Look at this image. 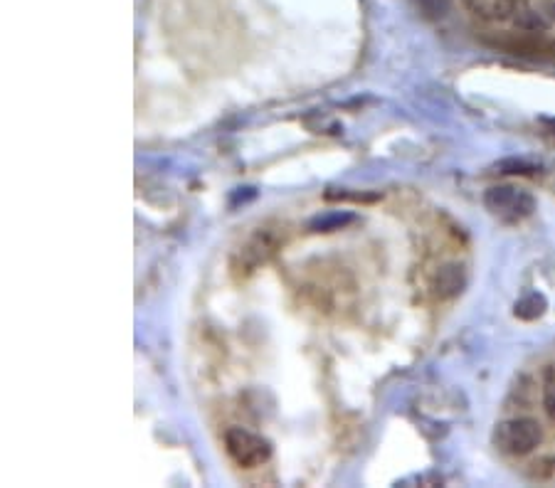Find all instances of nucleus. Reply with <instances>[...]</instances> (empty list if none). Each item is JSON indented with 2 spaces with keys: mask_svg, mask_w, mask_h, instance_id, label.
I'll list each match as a JSON object with an SVG mask.
<instances>
[{
  "mask_svg": "<svg viewBox=\"0 0 555 488\" xmlns=\"http://www.w3.org/2000/svg\"><path fill=\"white\" fill-rule=\"evenodd\" d=\"M501 171L504 173H536L538 168L531 166L526 161H504L501 163Z\"/></svg>",
  "mask_w": 555,
  "mask_h": 488,
  "instance_id": "nucleus-9",
  "label": "nucleus"
},
{
  "mask_svg": "<svg viewBox=\"0 0 555 488\" xmlns=\"http://www.w3.org/2000/svg\"><path fill=\"white\" fill-rule=\"evenodd\" d=\"M225 449L235 464L242 469H255V466L267 464L272 456V444L259 434L250 432L245 427H230L225 432Z\"/></svg>",
  "mask_w": 555,
  "mask_h": 488,
  "instance_id": "nucleus-2",
  "label": "nucleus"
},
{
  "mask_svg": "<svg viewBox=\"0 0 555 488\" xmlns=\"http://www.w3.org/2000/svg\"><path fill=\"white\" fill-rule=\"evenodd\" d=\"M543 429L536 419L531 417H516L506 419V422L496 424L494 429V447L501 454L509 456H526L533 449L541 447Z\"/></svg>",
  "mask_w": 555,
  "mask_h": 488,
  "instance_id": "nucleus-1",
  "label": "nucleus"
},
{
  "mask_svg": "<svg viewBox=\"0 0 555 488\" xmlns=\"http://www.w3.org/2000/svg\"><path fill=\"white\" fill-rule=\"evenodd\" d=\"M543 410L555 422V365H548L543 373Z\"/></svg>",
  "mask_w": 555,
  "mask_h": 488,
  "instance_id": "nucleus-6",
  "label": "nucleus"
},
{
  "mask_svg": "<svg viewBox=\"0 0 555 488\" xmlns=\"http://www.w3.org/2000/svg\"><path fill=\"white\" fill-rule=\"evenodd\" d=\"M546 306H548L546 299H543L541 294H536V291H533V294H526L521 301H518L514 314L518 318H523V321H533V318L543 316Z\"/></svg>",
  "mask_w": 555,
  "mask_h": 488,
  "instance_id": "nucleus-5",
  "label": "nucleus"
},
{
  "mask_svg": "<svg viewBox=\"0 0 555 488\" xmlns=\"http://www.w3.org/2000/svg\"><path fill=\"white\" fill-rule=\"evenodd\" d=\"M484 205L494 215L504 217V220H521L536 210V200L526 193V190L514 188V185H496L489 188L484 195Z\"/></svg>",
  "mask_w": 555,
  "mask_h": 488,
  "instance_id": "nucleus-3",
  "label": "nucleus"
},
{
  "mask_svg": "<svg viewBox=\"0 0 555 488\" xmlns=\"http://www.w3.org/2000/svg\"><path fill=\"white\" fill-rule=\"evenodd\" d=\"M464 281H467L464 279V269L459 264H447L435 277L437 296L440 299H452V296H457L464 289Z\"/></svg>",
  "mask_w": 555,
  "mask_h": 488,
  "instance_id": "nucleus-4",
  "label": "nucleus"
},
{
  "mask_svg": "<svg viewBox=\"0 0 555 488\" xmlns=\"http://www.w3.org/2000/svg\"><path fill=\"white\" fill-rule=\"evenodd\" d=\"M353 220V215H341V212H331V215H324L319 217V220L311 225V230L316 232H331V230H341L343 225H348V222Z\"/></svg>",
  "mask_w": 555,
  "mask_h": 488,
  "instance_id": "nucleus-7",
  "label": "nucleus"
},
{
  "mask_svg": "<svg viewBox=\"0 0 555 488\" xmlns=\"http://www.w3.org/2000/svg\"><path fill=\"white\" fill-rule=\"evenodd\" d=\"M546 124H548V126H551V129H553V134H555V121H553V119H548V121H546Z\"/></svg>",
  "mask_w": 555,
  "mask_h": 488,
  "instance_id": "nucleus-10",
  "label": "nucleus"
},
{
  "mask_svg": "<svg viewBox=\"0 0 555 488\" xmlns=\"http://www.w3.org/2000/svg\"><path fill=\"white\" fill-rule=\"evenodd\" d=\"M415 3L420 5V10L427 15V18L437 20V18H444V15L449 13V5H452V0H415Z\"/></svg>",
  "mask_w": 555,
  "mask_h": 488,
  "instance_id": "nucleus-8",
  "label": "nucleus"
}]
</instances>
